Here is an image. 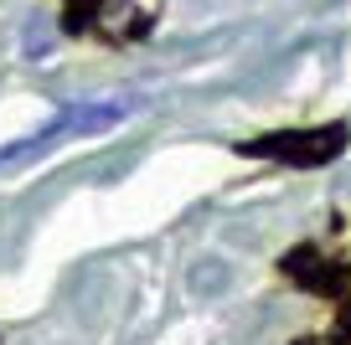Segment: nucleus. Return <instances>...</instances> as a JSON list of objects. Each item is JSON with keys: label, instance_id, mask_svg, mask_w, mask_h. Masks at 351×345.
<instances>
[{"label": "nucleus", "instance_id": "f257e3e1", "mask_svg": "<svg viewBox=\"0 0 351 345\" xmlns=\"http://www.w3.org/2000/svg\"><path fill=\"white\" fill-rule=\"evenodd\" d=\"M140 98H83V103H67L57 119H47L42 129L21 134V140L0 144V170H11V165H26L36 155H47L52 144L73 140V134H99V129H114L119 119H130Z\"/></svg>", "mask_w": 351, "mask_h": 345}, {"label": "nucleus", "instance_id": "f03ea898", "mask_svg": "<svg viewBox=\"0 0 351 345\" xmlns=\"http://www.w3.org/2000/svg\"><path fill=\"white\" fill-rule=\"evenodd\" d=\"M253 155H279L289 165H326L346 150V129L330 124V129H305V134H269V140L248 144Z\"/></svg>", "mask_w": 351, "mask_h": 345}, {"label": "nucleus", "instance_id": "7ed1b4c3", "mask_svg": "<svg viewBox=\"0 0 351 345\" xmlns=\"http://www.w3.org/2000/svg\"><path fill=\"white\" fill-rule=\"evenodd\" d=\"M222 279H228V273H222V268H207V273H191V283H197V289H222Z\"/></svg>", "mask_w": 351, "mask_h": 345}]
</instances>
